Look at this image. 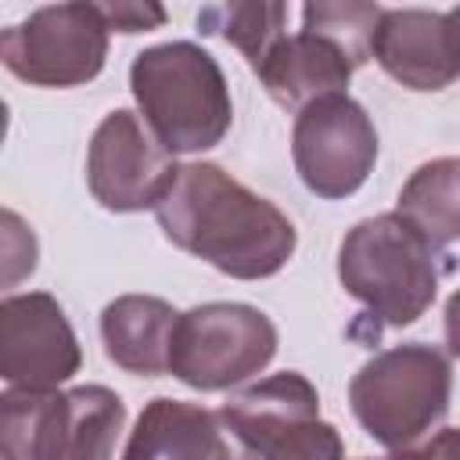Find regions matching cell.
Masks as SVG:
<instances>
[{"label": "cell", "instance_id": "cell-3", "mask_svg": "<svg viewBox=\"0 0 460 460\" xmlns=\"http://www.w3.org/2000/svg\"><path fill=\"white\" fill-rule=\"evenodd\" d=\"M438 259L446 255H438L410 223L395 212H381L341 237L338 280L377 323L410 327L438 295Z\"/></svg>", "mask_w": 460, "mask_h": 460}, {"label": "cell", "instance_id": "cell-2", "mask_svg": "<svg viewBox=\"0 0 460 460\" xmlns=\"http://www.w3.org/2000/svg\"><path fill=\"white\" fill-rule=\"evenodd\" d=\"M140 122L169 155L216 147L234 126V101L219 61L187 40L147 47L129 65Z\"/></svg>", "mask_w": 460, "mask_h": 460}, {"label": "cell", "instance_id": "cell-10", "mask_svg": "<svg viewBox=\"0 0 460 460\" xmlns=\"http://www.w3.org/2000/svg\"><path fill=\"white\" fill-rule=\"evenodd\" d=\"M456 11L420 7H381L370 58L402 86L431 93L453 86L460 72L456 50Z\"/></svg>", "mask_w": 460, "mask_h": 460}, {"label": "cell", "instance_id": "cell-17", "mask_svg": "<svg viewBox=\"0 0 460 460\" xmlns=\"http://www.w3.org/2000/svg\"><path fill=\"white\" fill-rule=\"evenodd\" d=\"M58 388L0 392V460H50L58 438Z\"/></svg>", "mask_w": 460, "mask_h": 460}, {"label": "cell", "instance_id": "cell-1", "mask_svg": "<svg viewBox=\"0 0 460 460\" xmlns=\"http://www.w3.org/2000/svg\"><path fill=\"white\" fill-rule=\"evenodd\" d=\"M155 216L176 248L234 280H266L298 248L295 223L216 162L176 165Z\"/></svg>", "mask_w": 460, "mask_h": 460}, {"label": "cell", "instance_id": "cell-18", "mask_svg": "<svg viewBox=\"0 0 460 460\" xmlns=\"http://www.w3.org/2000/svg\"><path fill=\"white\" fill-rule=\"evenodd\" d=\"M288 7L284 4H212L198 14V29L208 36H223L230 47H237L255 68L262 54L288 32Z\"/></svg>", "mask_w": 460, "mask_h": 460}, {"label": "cell", "instance_id": "cell-16", "mask_svg": "<svg viewBox=\"0 0 460 460\" xmlns=\"http://www.w3.org/2000/svg\"><path fill=\"white\" fill-rule=\"evenodd\" d=\"M395 216L410 223L438 255H446V248L460 234V162L456 158L424 162L402 183Z\"/></svg>", "mask_w": 460, "mask_h": 460}, {"label": "cell", "instance_id": "cell-6", "mask_svg": "<svg viewBox=\"0 0 460 460\" xmlns=\"http://www.w3.org/2000/svg\"><path fill=\"white\" fill-rule=\"evenodd\" d=\"M108 61V29L97 4H50L0 29V65L47 90L83 86Z\"/></svg>", "mask_w": 460, "mask_h": 460}, {"label": "cell", "instance_id": "cell-11", "mask_svg": "<svg viewBox=\"0 0 460 460\" xmlns=\"http://www.w3.org/2000/svg\"><path fill=\"white\" fill-rule=\"evenodd\" d=\"M122 460H255L216 410L158 395L151 399L122 449Z\"/></svg>", "mask_w": 460, "mask_h": 460}, {"label": "cell", "instance_id": "cell-12", "mask_svg": "<svg viewBox=\"0 0 460 460\" xmlns=\"http://www.w3.org/2000/svg\"><path fill=\"white\" fill-rule=\"evenodd\" d=\"M216 413L226 431L259 460V453H266L277 438L320 417V395L305 374L280 370L234 392Z\"/></svg>", "mask_w": 460, "mask_h": 460}, {"label": "cell", "instance_id": "cell-5", "mask_svg": "<svg viewBox=\"0 0 460 460\" xmlns=\"http://www.w3.org/2000/svg\"><path fill=\"white\" fill-rule=\"evenodd\" d=\"M277 356L273 320L244 302H205L176 316L169 374L198 392H226Z\"/></svg>", "mask_w": 460, "mask_h": 460}, {"label": "cell", "instance_id": "cell-8", "mask_svg": "<svg viewBox=\"0 0 460 460\" xmlns=\"http://www.w3.org/2000/svg\"><path fill=\"white\" fill-rule=\"evenodd\" d=\"M176 176L172 155L151 137L137 111L115 108L101 119L86 151V183L108 212L155 208Z\"/></svg>", "mask_w": 460, "mask_h": 460}, {"label": "cell", "instance_id": "cell-4", "mask_svg": "<svg viewBox=\"0 0 460 460\" xmlns=\"http://www.w3.org/2000/svg\"><path fill=\"white\" fill-rule=\"evenodd\" d=\"M453 363L424 341L392 345L370 356L352 385L349 406L363 431L385 449H406L442 428L449 417Z\"/></svg>", "mask_w": 460, "mask_h": 460}, {"label": "cell", "instance_id": "cell-20", "mask_svg": "<svg viewBox=\"0 0 460 460\" xmlns=\"http://www.w3.org/2000/svg\"><path fill=\"white\" fill-rule=\"evenodd\" d=\"M40 266L36 230L11 208H0V291L25 284Z\"/></svg>", "mask_w": 460, "mask_h": 460}, {"label": "cell", "instance_id": "cell-19", "mask_svg": "<svg viewBox=\"0 0 460 460\" xmlns=\"http://www.w3.org/2000/svg\"><path fill=\"white\" fill-rule=\"evenodd\" d=\"M381 7L377 4H359V0H345V4H305L302 7V29L323 36L327 43H334L352 68L370 61V40L377 29Z\"/></svg>", "mask_w": 460, "mask_h": 460}, {"label": "cell", "instance_id": "cell-21", "mask_svg": "<svg viewBox=\"0 0 460 460\" xmlns=\"http://www.w3.org/2000/svg\"><path fill=\"white\" fill-rule=\"evenodd\" d=\"M259 460H345V442L331 420L316 417L277 438Z\"/></svg>", "mask_w": 460, "mask_h": 460}, {"label": "cell", "instance_id": "cell-14", "mask_svg": "<svg viewBox=\"0 0 460 460\" xmlns=\"http://www.w3.org/2000/svg\"><path fill=\"white\" fill-rule=\"evenodd\" d=\"M176 309L155 295H119L101 313V341L115 367L137 377L169 374Z\"/></svg>", "mask_w": 460, "mask_h": 460}, {"label": "cell", "instance_id": "cell-23", "mask_svg": "<svg viewBox=\"0 0 460 460\" xmlns=\"http://www.w3.org/2000/svg\"><path fill=\"white\" fill-rule=\"evenodd\" d=\"M453 428H438L431 442L424 446H406V449H392L388 456H359V460H453Z\"/></svg>", "mask_w": 460, "mask_h": 460}, {"label": "cell", "instance_id": "cell-7", "mask_svg": "<svg viewBox=\"0 0 460 460\" xmlns=\"http://www.w3.org/2000/svg\"><path fill=\"white\" fill-rule=\"evenodd\" d=\"M291 158L298 180L316 198L338 201L356 194L377 162V129L349 93L320 97L295 115Z\"/></svg>", "mask_w": 460, "mask_h": 460}, {"label": "cell", "instance_id": "cell-9", "mask_svg": "<svg viewBox=\"0 0 460 460\" xmlns=\"http://www.w3.org/2000/svg\"><path fill=\"white\" fill-rule=\"evenodd\" d=\"M83 367L79 338L47 291L0 298V377L14 388H58Z\"/></svg>", "mask_w": 460, "mask_h": 460}, {"label": "cell", "instance_id": "cell-24", "mask_svg": "<svg viewBox=\"0 0 460 460\" xmlns=\"http://www.w3.org/2000/svg\"><path fill=\"white\" fill-rule=\"evenodd\" d=\"M7 126H11V108H7V101L0 97V147H4V140H7Z\"/></svg>", "mask_w": 460, "mask_h": 460}, {"label": "cell", "instance_id": "cell-13", "mask_svg": "<svg viewBox=\"0 0 460 460\" xmlns=\"http://www.w3.org/2000/svg\"><path fill=\"white\" fill-rule=\"evenodd\" d=\"M252 72L280 108L302 111L320 97L345 93L356 68L334 43L298 29V32H284Z\"/></svg>", "mask_w": 460, "mask_h": 460}, {"label": "cell", "instance_id": "cell-15", "mask_svg": "<svg viewBox=\"0 0 460 460\" xmlns=\"http://www.w3.org/2000/svg\"><path fill=\"white\" fill-rule=\"evenodd\" d=\"M126 428V402L104 385L61 392L58 438L50 460H111Z\"/></svg>", "mask_w": 460, "mask_h": 460}, {"label": "cell", "instance_id": "cell-22", "mask_svg": "<svg viewBox=\"0 0 460 460\" xmlns=\"http://www.w3.org/2000/svg\"><path fill=\"white\" fill-rule=\"evenodd\" d=\"M97 14H101L108 32H129V36L165 25V7H158V4H129V0L97 4Z\"/></svg>", "mask_w": 460, "mask_h": 460}]
</instances>
